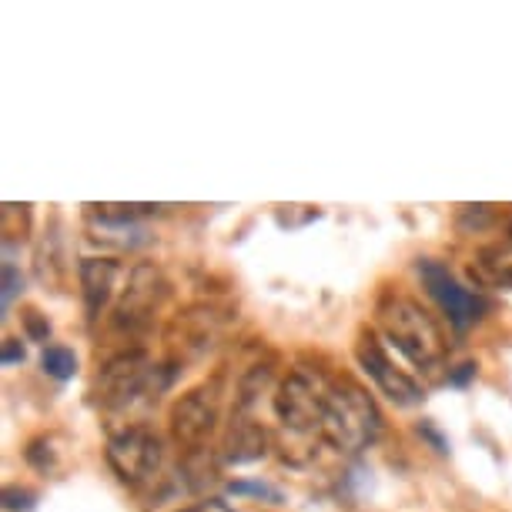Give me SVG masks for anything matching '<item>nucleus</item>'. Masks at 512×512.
<instances>
[{
  "label": "nucleus",
  "instance_id": "nucleus-7",
  "mask_svg": "<svg viewBox=\"0 0 512 512\" xmlns=\"http://www.w3.org/2000/svg\"><path fill=\"white\" fill-rule=\"evenodd\" d=\"M419 278H422L429 298L442 308V315L449 318V325L456 328V332H466V328H472L482 315H486V308H489L486 298L462 285L446 265L436 262V258H422Z\"/></svg>",
  "mask_w": 512,
  "mask_h": 512
},
{
  "label": "nucleus",
  "instance_id": "nucleus-17",
  "mask_svg": "<svg viewBox=\"0 0 512 512\" xmlns=\"http://www.w3.org/2000/svg\"><path fill=\"white\" fill-rule=\"evenodd\" d=\"M24 292V275L21 268H14L11 262L4 265V315L11 312V302Z\"/></svg>",
  "mask_w": 512,
  "mask_h": 512
},
{
  "label": "nucleus",
  "instance_id": "nucleus-5",
  "mask_svg": "<svg viewBox=\"0 0 512 512\" xmlns=\"http://www.w3.org/2000/svg\"><path fill=\"white\" fill-rule=\"evenodd\" d=\"M164 462V439L148 425H128L108 442V466L124 486H144Z\"/></svg>",
  "mask_w": 512,
  "mask_h": 512
},
{
  "label": "nucleus",
  "instance_id": "nucleus-2",
  "mask_svg": "<svg viewBox=\"0 0 512 512\" xmlns=\"http://www.w3.org/2000/svg\"><path fill=\"white\" fill-rule=\"evenodd\" d=\"M171 379H175L171 365H154L144 349H128L104 362L98 382H94V399L108 412L128 409L138 399H158Z\"/></svg>",
  "mask_w": 512,
  "mask_h": 512
},
{
  "label": "nucleus",
  "instance_id": "nucleus-12",
  "mask_svg": "<svg viewBox=\"0 0 512 512\" xmlns=\"http://www.w3.org/2000/svg\"><path fill=\"white\" fill-rule=\"evenodd\" d=\"M486 285L496 288H512V238L496 241V245H486L476 255V265H472Z\"/></svg>",
  "mask_w": 512,
  "mask_h": 512
},
{
  "label": "nucleus",
  "instance_id": "nucleus-1",
  "mask_svg": "<svg viewBox=\"0 0 512 512\" xmlns=\"http://www.w3.org/2000/svg\"><path fill=\"white\" fill-rule=\"evenodd\" d=\"M379 328L385 342L395 345L415 369H422L425 375L442 369V362L449 355L446 332L415 298L385 295L379 305Z\"/></svg>",
  "mask_w": 512,
  "mask_h": 512
},
{
  "label": "nucleus",
  "instance_id": "nucleus-19",
  "mask_svg": "<svg viewBox=\"0 0 512 512\" xmlns=\"http://www.w3.org/2000/svg\"><path fill=\"white\" fill-rule=\"evenodd\" d=\"M476 372H479V365H476V362H462L459 369H452V372H449V385H456V389H462V385H469L472 379H476Z\"/></svg>",
  "mask_w": 512,
  "mask_h": 512
},
{
  "label": "nucleus",
  "instance_id": "nucleus-4",
  "mask_svg": "<svg viewBox=\"0 0 512 512\" xmlns=\"http://www.w3.org/2000/svg\"><path fill=\"white\" fill-rule=\"evenodd\" d=\"M328 395H332V379H325L318 369L298 365L282 379L275 395V415L285 429L292 432H312L322 429Z\"/></svg>",
  "mask_w": 512,
  "mask_h": 512
},
{
  "label": "nucleus",
  "instance_id": "nucleus-6",
  "mask_svg": "<svg viewBox=\"0 0 512 512\" xmlns=\"http://www.w3.org/2000/svg\"><path fill=\"white\" fill-rule=\"evenodd\" d=\"M221 422V382H201L185 392L171 409V436L181 449H205Z\"/></svg>",
  "mask_w": 512,
  "mask_h": 512
},
{
  "label": "nucleus",
  "instance_id": "nucleus-16",
  "mask_svg": "<svg viewBox=\"0 0 512 512\" xmlns=\"http://www.w3.org/2000/svg\"><path fill=\"white\" fill-rule=\"evenodd\" d=\"M37 496L24 486H7L4 489V509L7 512H34Z\"/></svg>",
  "mask_w": 512,
  "mask_h": 512
},
{
  "label": "nucleus",
  "instance_id": "nucleus-8",
  "mask_svg": "<svg viewBox=\"0 0 512 512\" xmlns=\"http://www.w3.org/2000/svg\"><path fill=\"white\" fill-rule=\"evenodd\" d=\"M355 359H359L362 372L375 382V389H379L389 402L399 405V409H412V405H419L425 399L422 385L385 355L379 335H375L372 328H365L359 335V342H355Z\"/></svg>",
  "mask_w": 512,
  "mask_h": 512
},
{
  "label": "nucleus",
  "instance_id": "nucleus-14",
  "mask_svg": "<svg viewBox=\"0 0 512 512\" xmlns=\"http://www.w3.org/2000/svg\"><path fill=\"white\" fill-rule=\"evenodd\" d=\"M268 379H272V369H268V365H251V369L245 372V379H241V389H238L241 405L255 402L258 392H262L265 385H268Z\"/></svg>",
  "mask_w": 512,
  "mask_h": 512
},
{
  "label": "nucleus",
  "instance_id": "nucleus-9",
  "mask_svg": "<svg viewBox=\"0 0 512 512\" xmlns=\"http://www.w3.org/2000/svg\"><path fill=\"white\" fill-rule=\"evenodd\" d=\"M171 285L154 265H138L128 278L118 308H114V328L128 335L144 332L154 322V312H161L164 298H168Z\"/></svg>",
  "mask_w": 512,
  "mask_h": 512
},
{
  "label": "nucleus",
  "instance_id": "nucleus-18",
  "mask_svg": "<svg viewBox=\"0 0 512 512\" xmlns=\"http://www.w3.org/2000/svg\"><path fill=\"white\" fill-rule=\"evenodd\" d=\"M231 492H238V496H241V492H248V496H265V499H282V496H278V492L272 489V486H265V482H231V486H228Z\"/></svg>",
  "mask_w": 512,
  "mask_h": 512
},
{
  "label": "nucleus",
  "instance_id": "nucleus-13",
  "mask_svg": "<svg viewBox=\"0 0 512 512\" xmlns=\"http://www.w3.org/2000/svg\"><path fill=\"white\" fill-rule=\"evenodd\" d=\"M41 365H44V372L57 382H67L77 375V355L71 349H64V345H47L44 355H41Z\"/></svg>",
  "mask_w": 512,
  "mask_h": 512
},
{
  "label": "nucleus",
  "instance_id": "nucleus-3",
  "mask_svg": "<svg viewBox=\"0 0 512 512\" xmlns=\"http://www.w3.org/2000/svg\"><path fill=\"white\" fill-rule=\"evenodd\" d=\"M382 432V412L369 392L352 379H335L328 409L322 422V436L338 452H362L369 449Z\"/></svg>",
  "mask_w": 512,
  "mask_h": 512
},
{
  "label": "nucleus",
  "instance_id": "nucleus-10",
  "mask_svg": "<svg viewBox=\"0 0 512 512\" xmlns=\"http://www.w3.org/2000/svg\"><path fill=\"white\" fill-rule=\"evenodd\" d=\"M77 278H81V295H84L88 322H98L101 312L111 302V295H114L118 262H111V258H84L81 268H77Z\"/></svg>",
  "mask_w": 512,
  "mask_h": 512
},
{
  "label": "nucleus",
  "instance_id": "nucleus-11",
  "mask_svg": "<svg viewBox=\"0 0 512 512\" xmlns=\"http://www.w3.org/2000/svg\"><path fill=\"white\" fill-rule=\"evenodd\" d=\"M268 449V436L258 422L251 419H235L228 425V436H225V459L235 462V466H245V462L262 459Z\"/></svg>",
  "mask_w": 512,
  "mask_h": 512
},
{
  "label": "nucleus",
  "instance_id": "nucleus-20",
  "mask_svg": "<svg viewBox=\"0 0 512 512\" xmlns=\"http://www.w3.org/2000/svg\"><path fill=\"white\" fill-rule=\"evenodd\" d=\"M24 359H27V352H24L21 338H7V342H4V355H0V362H4V365H17V362H24Z\"/></svg>",
  "mask_w": 512,
  "mask_h": 512
},
{
  "label": "nucleus",
  "instance_id": "nucleus-21",
  "mask_svg": "<svg viewBox=\"0 0 512 512\" xmlns=\"http://www.w3.org/2000/svg\"><path fill=\"white\" fill-rule=\"evenodd\" d=\"M419 432H422V436H425V439H429V442H432V446H436V452H449V442H446V439H442V436H439V432H436V429H432V422H422V425H419Z\"/></svg>",
  "mask_w": 512,
  "mask_h": 512
},
{
  "label": "nucleus",
  "instance_id": "nucleus-15",
  "mask_svg": "<svg viewBox=\"0 0 512 512\" xmlns=\"http://www.w3.org/2000/svg\"><path fill=\"white\" fill-rule=\"evenodd\" d=\"M21 322H24L27 342H47V338H51V322H47V315H41L37 308H24Z\"/></svg>",
  "mask_w": 512,
  "mask_h": 512
}]
</instances>
